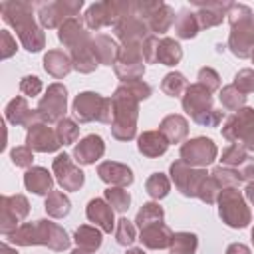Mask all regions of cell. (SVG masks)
<instances>
[{"label":"cell","mask_w":254,"mask_h":254,"mask_svg":"<svg viewBox=\"0 0 254 254\" xmlns=\"http://www.w3.org/2000/svg\"><path fill=\"white\" fill-rule=\"evenodd\" d=\"M34 8H38V4L22 0H8L0 4L2 20L14 28L20 44L30 54H36L46 46V34L34 20Z\"/></svg>","instance_id":"1"},{"label":"cell","mask_w":254,"mask_h":254,"mask_svg":"<svg viewBox=\"0 0 254 254\" xmlns=\"http://www.w3.org/2000/svg\"><path fill=\"white\" fill-rule=\"evenodd\" d=\"M8 242L16 246H48L54 252H64L69 248L71 238L58 222H52L48 218H40L34 222L20 224L14 232L6 236Z\"/></svg>","instance_id":"2"},{"label":"cell","mask_w":254,"mask_h":254,"mask_svg":"<svg viewBox=\"0 0 254 254\" xmlns=\"http://www.w3.org/2000/svg\"><path fill=\"white\" fill-rule=\"evenodd\" d=\"M139 99L127 89V85H117L111 95L113 121L111 137L117 141H131L137 137V119H139Z\"/></svg>","instance_id":"3"},{"label":"cell","mask_w":254,"mask_h":254,"mask_svg":"<svg viewBox=\"0 0 254 254\" xmlns=\"http://www.w3.org/2000/svg\"><path fill=\"white\" fill-rule=\"evenodd\" d=\"M230 34L226 48L240 60H246L254 52V12L246 4H232L226 14Z\"/></svg>","instance_id":"4"},{"label":"cell","mask_w":254,"mask_h":254,"mask_svg":"<svg viewBox=\"0 0 254 254\" xmlns=\"http://www.w3.org/2000/svg\"><path fill=\"white\" fill-rule=\"evenodd\" d=\"M183 111L202 127H218L224 119V111L214 109L212 93L200 83H190L181 97Z\"/></svg>","instance_id":"5"},{"label":"cell","mask_w":254,"mask_h":254,"mask_svg":"<svg viewBox=\"0 0 254 254\" xmlns=\"http://www.w3.org/2000/svg\"><path fill=\"white\" fill-rule=\"evenodd\" d=\"M135 14V0H103L91 4L83 14V24L87 30L99 32L101 28L115 26L121 18Z\"/></svg>","instance_id":"6"},{"label":"cell","mask_w":254,"mask_h":254,"mask_svg":"<svg viewBox=\"0 0 254 254\" xmlns=\"http://www.w3.org/2000/svg\"><path fill=\"white\" fill-rule=\"evenodd\" d=\"M71 113L79 123H109L113 121V105L111 97H105L95 91H81L75 95L71 103Z\"/></svg>","instance_id":"7"},{"label":"cell","mask_w":254,"mask_h":254,"mask_svg":"<svg viewBox=\"0 0 254 254\" xmlns=\"http://www.w3.org/2000/svg\"><path fill=\"white\" fill-rule=\"evenodd\" d=\"M218 216L230 228H246L252 222V212L238 189H222L218 198Z\"/></svg>","instance_id":"8"},{"label":"cell","mask_w":254,"mask_h":254,"mask_svg":"<svg viewBox=\"0 0 254 254\" xmlns=\"http://www.w3.org/2000/svg\"><path fill=\"white\" fill-rule=\"evenodd\" d=\"M222 137L232 145L254 151V107H242L228 115L222 123Z\"/></svg>","instance_id":"9"},{"label":"cell","mask_w":254,"mask_h":254,"mask_svg":"<svg viewBox=\"0 0 254 254\" xmlns=\"http://www.w3.org/2000/svg\"><path fill=\"white\" fill-rule=\"evenodd\" d=\"M169 175H171V181L175 183V189L187 198H198L208 177H210V173H206V169L189 167L181 159L171 163Z\"/></svg>","instance_id":"10"},{"label":"cell","mask_w":254,"mask_h":254,"mask_svg":"<svg viewBox=\"0 0 254 254\" xmlns=\"http://www.w3.org/2000/svg\"><path fill=\"white\" fill-rule=\"evenodd\" d=\"M135 14L145 20L151 34H165L175 24V10L161 0H135Z\"/></svg>","instance_id":"11"},{"label":"cell","mask_w":254,"mask_h":254,"mask_svg":"<svg viewBox=\"0 0 254 254\" xmlns=\"http://www.w3.org/2000/svg\"><path fill=\"white\" fill-rule=\"evenodd\" d=\"M83 8V0H56V2H38V22L42 28L54 30L60 28L65 20L77 18Z\"/></svg>","instance_id":"12"},{"label":"cell","mask_w":254,"mask_h":254,"mask_svg":"<svg viewBox=\"0 0 254 254\" xmlns=\"http://www.w3.org/2000/svg\"><path fill=\"white\" fill-rule=\"evenodd\" d=\"M36 111H38L40 119L50 123V125L64 119L65 111H67V89H65V85L60 83V81L50 83L46 93L40 97Z\"/></svg>","instance_id":"13"},{"label":"cell","mask_w":254,"mask_h":254,"mask_svg":"<svg viewBox=\"0 0 254 254\" xmlns=\"http://www.w3.org/2000/svg\"><path fill=\"white\" fill-rule=\"evenodd\" d=\"M216 157H218V147L208 137L189 139L179 149V159L185 161L189 167H196V169H204V167L212 165L216 161Z\"/></svg>","instance_id":"14"},{"label":"cell","mask_w":254,"mask_h":254,"mask_svg":"<svg viewBox=\"0 0 254 254\" xmlns=\"http://www.w3.org/2000/svg\"><path fill=\"white\" fill-rule=\"evenodd\" d=\"M30 214V202L24 194H2L0 198V232L8 236L14 232L20 222Z\"/></svg>","instance_id":"15"},{"label":"cell","mask_w":254,"mask_h":254,"mask_svg":"<svg viewBox=\"0 0 254 254\" xmlns=\"http://www.w3.org/2000/svg\"><path fill=\"white\" fill-rule=\"evenodd\" d=\"M52 171H54V175H56L58 185H60L64 190H67V192L79 190V189L83 187V183H85L83 171L73 163V159H71L67 153H60V155L54 159Z\"/></svg>","instance_id":"16"},{"label":"cell","mask_w":254,"mask_h":254,"mask_svg":"<svg viewBox=\"0 0 254 254\" xmlns=\"http://www.w3.org/2000/svg\"><path fill=\"white\" fill-rule=\"evenodd\" d=\"M26 145L36 153H56L62 147L56 127L46 121H38L26 129Z\"/></svg>","instance_id":"17"},{"label":"cell","mask_w":254,"mask_h":254,"mask_svg":"<svg viewBox=\"0 0 254 254\" xmlns=\"http://www.w3.org/2000/svg\"><path fill=\"white\" fill-rule=\"evenodd\" d=\"M232 4L234 2L230 0H190V6L196 8V18L200 28H206V30L222 24Z\"/></svg>","instance_id":"18"},{"label":"cell","mask_w":254,"mask_h":254,"mask_svg":"<svg viewBox=\"0 0 254 254\" xmlns=\"http://www.w3.org/2000/svg\"><path fill=\"white\" fill-rule=\"evenodd\" d=\"M113 34L115 38L123 44H143L151 34L149 26L145 24V20L137 14H131V16H125L121 18L115 26H113Z\"/></svg>","instance_id":"19"},{"label":"cell","mask_w":254,"mask_h":254,"mask_svg":"<svg viewBox=\"0 0 254 254\" xmlns=\"http://www.w3.org/2000/svg\"><path fill=\"white\" fill-rule=\"evenodd\" d=\"M97 177L107 183L109 187H129L135 181V175L131 171V167H127L125 163H117V161H103L97 165Z\"/></svg>","instance_id":"20"},{"label":"cell","mask_w":254,"mask_h":254,"mask_svg":"<svg viewBox=\"0 0 254 254\" xmlns=\"http://www.w3.org/2000/svg\"><path fill=\"white\" fill-rule=\"evenodd\" d=\"M93 36L89 34V30L85 28L83 20L77 16V18H69L65 20L60 28H58V40L64 44V48L67 50H73L85 42H89Z\"/></svg>","instance_id":"21"},{"label":"cell","mask_w":254,"mask_h":254,"mask_svg":"<svg viewBox=\"0 0 254 254\" xmlns=\"http://www.w3.org/2000/svg\"><path fill=\"white\" fill-rule=\"evenodd\" d=\"M4 113H6V119L12 125H20V127H26V129H30L34 123L42 121L40 115H38V111L36 109H30V105H28V101H26L24 95H16L14 99H10Z\"/></svg>","instance_id":"22"},{"label":"cell","mask_w":254,"mask_h":254,"mask_svg":"<svg viewBox=\"0 0 254 254\" xmlns=\"http://www.w3.org/2000/svg\"><path fill=\"white\" fill-rule=\"evenodd\" d=\"M105 153V143L99 135L91 133V135H85L75 147H73V161L77 165H93L95 161H99Z\"/></svg>","instance_id":"23"},{"label":"cell","mask_w":254,"mask_h":254,"mask_svg":"<svg viewBox=\"0 0 254 254\" xmlns=\"http://www.w3.org/2000/svg\"><path fill=\"white\" fill-rule=\"evenodd\" d=\"M113 208L105 198H91L85 206V216L89 222H93L97 228H101L103 232H111L115 230V218H113Z\"/></svg>","instance_id":"24"},{"label":"cell","mask_w":254,"mask_h":254,"mask_svg":"<svg viewBox=\"0 0 254 254\" xmlns=\"http://www.w3.org/2000/svg\"><path fill=\"white\" fill-rule=\"evenodd\" d=\"M24 187H26V190H30L38 196H48L54 190L52 189L54 187V177L44 167H30L24 173Z\"/></svg>","instance_id":"25"},{"label":"cell","mask_w":254,"mask_h":254,"mask_svg":"<svg viewBox=\"0 0 254 254\" xmlns=\"http://www.w3.org/2000/svg\"><path fill=\"white\" fill-rule=\"evenodd\" d=\"M173 234H175V232H173L165 222H157V224H151V226L143 228L141 234H139V240L143 242L145 248L163 250V248H169V246H171Z\"/></svg>","instance_id":"26"},{"label":"cell","mask_w":254,"mask_h":254,"mask_svg":"<svg viewBox=\"0 0 254 254\" xmlns=\"http://www.w3.org/2000/svg\"><path fill=\"white\" fill-rule=\"evenodd\" d=\"M169 141L165 139V135L157 129V131H143L139 137H137V149L141 155L149 157V159H157L161 155L167 153L169 149Z\"/></svg>","instance_id":"27"},{"label":"cell","mask_w":254,"mask_h":254,"mask_svg":"<svg viewBox=\"0 0 254 254\" xmlns=\"http://www.w3.org/2000/svg\"><path fill=\"white\" fill-rule=\"evenodd\" d=\"M44 69L46 73H50L52 77L56 79H64L71 69H73V64H71V58L67 52L64 50H48L44 54Z\"/></svg>","instance_id":"28"},{"label":"cell","mask_w":254,"mask_h":254,"mask_svg":"<svg viewBox=\"0 0 254 254\" xmlns=\"http://www.w3.org/2000/svg\"><path fill=\"white\" fill-rule=\"evenodd\" d=\"M159 131L165 135V139L169 143H183L189 135V121L179 115V113H169L161 119L159 123Z\"/></svg>","instance_id":"29"},{"label":"cell","mask_w":254,"mask_h":254,"mask_svg":"<svg viewBox=\"0 0 254 254\" xmlns=\"http://www.w3.org/2000/svg\"><path fill=\"white\" fill-rule=\"evenodd\" d=\"M69 58H71V64H73V69L79 71V73H93L99 65L97 58H95V52H93V38L73 50H69Z\"/></svg>","instance_id":"30"},{"label":"cell","mask_w":254,"mask_h":254,"mask_svg":"<svg viewBox=\"0 0 254 254\" xmlns=\"http://www.w3.org/2000/svg\"><path fill=\"white\" fill-rule=\"evenodd\" d=\"M119 48L121 46H117V42L107 34L93 36V52H95L99 65H115L119 58Z\"/></svg>","instance_id":"31"},{"label":"cell","mask_w":254,"mask_h":254,"mask_svg":"<svg viewBox=\"0 0 254 254\" xmlns=\"http://www.w3.org/2000/svg\"><path fill=\"white\" fill-rule=\"evenodd\" d=\"M198 30H200V24H198L196 12H192L189 8L179 10L177 20H175V34H177V38L179 40H192V38H196Z\"/></svg>","instance_id":"32"},{"label":"cell","mask_w":254,"mask_h":254,"mask_svg":"<svg viewBox=\"0 0 254 254\" xmlns=\"http://www.w3.org/2000/svg\"><path fill=\"white\" fill-rule=\"evenodd\" d=\"M181 60H183V48H181V44L177 40L165 36V38H161L157 42V64L173 67Z\"/></svg>","instance_id":"33"},{"label":"cell","mask_w":254,"mask_h":254,"mask_svg":"<svg viewBox=\"0 0 254 254\" xmlns=\"http://www.w3.org/2000/svg\"><path fill=\"white\" fill-rule=\"evenodd\" d=\"M101 232H103V230H101V228H97V226L81 224V226H77V230H75V234H73V240H75L77 248H83V250L95 252V250L101 246V242H103Z\"/></svg>","instance_id":"34"},{"label":"cell","mask_w":254,"mask_h":254,"mask_svg":"<svg viewBox=\"0 0 254 254\" xmlns=\"http://www.w3.org/2000/svg\"><path fill=\"white\" fill-rule=\"evenodd\" d=\"M44 208H46L48 216H52V218H65L71 212V200L62 190H52L46 196Z\"/></svg>","instance_id":"35"},{"label":"cell","mask_w":254,"mask_h":254,"mask_svg":"<svg viewBox=\"0 0 254 254\" xmlns=\"http://www.w3.org/2000/svg\"><path fill=\"white\" fill-rule=\"evenodd\" d=\"M113 71L117 75V79L121 83H131V81H137L145 75V62H123V60H117L115 65H113Z\"/></svg>","instance_id":"36"},{"label":"cell","mask_w":254,"mask_h":254,"mask_svg":"<svg viewBox=\"0 0 254 254\" xmlns=\"http://www.w3.org/2000/svg\"><path fill=\"white\" fill-rule=\"evenodd\" d=\"M163 218H165V210H163V206L159 204V202H145L141 208H139V212H137V216H135V226L139 228V230H143V228H147V226H151V224H157V222H163Z\"/></svg>","instance_id":"37"},{"label":"cell","mask_w":254,"mask_h":254,"mask_svg":"<svg viewBox=\"0 0 254 254\" xmlns=\"http://www.w3.org/2000/svg\"><path fill=\"white\" fill-rule=\"evenodd\" d=\"M198 248V236L194 232H175L169 254H196Z\"/></svg>","instance_id":"38"},{"label":"cell","mask_w":254,"mask_h":254,"mask_svg":"<svg viewBox=\"0 0 254 254\" xmlns=\"http://www.w3.org/2000/svg\"><path fill=\"white\" fill-rule=\"evenodd\" d=\"M171 190V179L165 173H153L147 177L145 181V192L153 198V200H161L169 194Z\"/></svg>","instance_id":"39"},{"label":"cell","mask_w":254,"mask_h":254,"mask_svg":"<svg viewBox=\"0 0 254 254\" xmlns=\"http://www.w3.org/2000/svg\"><path fill=\"white\" fill-rule=\"evenodd\" d=\"M187 87H189L187 77L181 71H169L161 81V91L169 97H183Z\"/></svg>","instance_id":"40"},{"label":"cell","mask_w":254,"mask_h":254,"mask_svg":"<svg viewBox=\"0 0 254 254\" xmlns=\"http://www.w3.org/2000/svg\"><path fill=\"white\" fill-rule=\"evenodd\" d=\"M218 99H220V105L226 109V111H238L242 107H246V95L240 93L232 83L224 85L218 93Z\"/></svg>","instance_id":"41"},{"label":"cell","mask_w":254,"mask_h":254,"mask_svg":"<svg viewBox=\"0 0 254 254\" xmlns=\"http://www.w3.org/2000/svg\"><path fill=\"white\" fill-rule=\"evenodd\" d=\"M210 177L214 179V183L218 185V189H238V185L242 183V179L238 177V171L236 169H230V167H224V165H218L210 171Z\"/></svg>","instance_id":"42"},{"label":"cell","mask_w":254,"mask_h":254,"mask_svg":"<svg viewBox=\"0 0 254 254\" xmlns=\"http://www.w3.org/2000/svg\"><path fill=\"white\" fill-rule=\"evenodd\" d=\"M103 196H105V200L111 204V208L115 212H121L123 214L131 206V194L123 187H107L105 192H103Z\"/></svg>","instance_id":"43"},{"label":"cell","mask_w":254,"mask_h":254,"mask_svg":"<svg viewBox=\"0 0 254 254\" xmlns=\"http://www.w3.org/2000/svg\"><path fill=\"white\" fill-rule=\"evenodd\" d=\"M137 240V226L129 218L121 216L115 222V242L119 246H131Z\"/></svg>","instance_id":"44"},{"label":"cell","mask_w":254,"mask_h":254,"mask_svg":"<svg viewBox=\"0 0 254 254\" xmlns=\"http://www.w3.org/2000/svg\"><path fill=\"white\" fill-rule=\"evenodd\" d=\"M56 133H58V139H60L62 145H71L79 137V125L73 119L64 117L56 123Z\"/></svg>","instance_id":"45"},{"label":"cell","mask_w":254,"mask_h":254,"mask_svg":"<svg viewBox=\"0 0 254 254\" xmlns=\"http://www.w3.org/2000/svg\"><path fill=\"white\" fill-rule=\"evenodd\" d=\"M248 151L240 145H228L224 151H222V157H220V163L224 167H230V169H238L246 159H248Z\"/></svg>","instance_id":"46"},{"label":"cell","mask_w":254,"mask_h":254,"mask_svg":"<svg viewBox=\"0 0 254 254\" xmlns=\"http://www.w3.org/2000/svg\"><path fill=\"white\" fill-rule=\"evenodd\" d=\"M232 85H234L240 93H244V95L254 93V69L244 67V69L236 71V75H234V79H232Z\"/></svg>","instance_id":"47"},{"label":"cell","mask_w":254,"mask_h":254,"mask_svg":"<svg viewBox=\"0 0 254 254\" xmlns=\"http://www.w3.org/2000/svg\"><path fill=\"white\" fill-rule=\"evenodd\" d=\"M196 79H198L196 83H200L202 87H206L210 93L216 91V89H220V75H218L216 69H212V67H208V65H204V67L198 69Z\"/></svg>","instance_id":"48"},{"label":"cell","mask_w":254,"mask_h":254,"mask_svg":"<svg viewBox=\"0 0 254 254\" xmlns=\"http://www.w3.org/2000/svg\"><path fill=\"white\" fill-rule=\"evenodd\" d=\"M10 159L16 167H22V169H30L32 163H34V151L28 147V145H20V147H14L10 151Z\"/></svg>","instance_id":"49"},{"label":"cell","mask_w":254,"mask_h":254,"mask_svg":"<svg viewBox=\"0 0 254 254\" xmlns=\"http://www.w3.org/2000/svg\"><path fill=\"white\" fill-rule=\"evenodd\" d=\"M42 79L38 77V75H24L22 79H20V91L26 95V97H36V95H40V91H42Z\"/></svg>","instance_id":"50"},{"label":"cell","mask_w":254,"mask_h":254,"mask_svg":"<svg viewBox=\"0 0 254 254\" xmlns=\"http://www.w3.org/2000/svg\"><path fill=\"white\" fill-rule=\"evenodd\" d=\"M123 85H127V89H129L139 101L149 99V97L153 95V87H151L147 81H143V79H137V81H131V83H123Z\"/></svg>","instance_id":"51"},{"label":"cell","mask_w":254,"mask_h":254,"mask_svg":"<svg viewBox=\"0 0 254 254\" xmlns=\"http://www.w3.org/2000/svg\"><path fill=\"white\" fill-rule=\"evenodd\" d=\"M0 40H2V46H0V58H2V60H8V58H12V56L16 54V50H18V46H16V40L12 38V34H10L8 30H2V34H0Z\"/></svg>","instance_id":"52"},{"label":"cell","mask_w":254,"mask_h":254,"mask_svg":"<svg viewBox=\"0 0 254 254\" xmlns=\"http://www.w3.org/2000/svg\"><path fill=\"white\" fill-rule=\"evenodd\" d=\"M157 42L159 38L153 34L143 42V56H145V64H157Z\"/></svg>","instance_id":"53"},{"label":"cell","mask_w":254,"mask_h":254,"mask_svg":"<svg viewBox=\"0 0 254 254\" xmlns=\"http://www.w3.org/2000/svg\"><path fill=\"white\" fill-rule=\"evenodd\" d=\"M236 171H238V177L242 179V183H252L254 181V157H248Z\"/></svg>","instance_id":"54"},{"label":"cell","mask_w":254,"mask_h":254,"mask_svg":"<svg viewBox=\"0 0 254 254\" xmlns=\"http://www.w3.org/2000/svg\"><path fill=\"white\" fill-rule=\"evenodd\" d=\"M226 254H250V248L242 242H232L226 246Z\"/></svg>","instance_id":"55"},{"label":"cell","mask_w":254,"mask_h":254,"mask_svg":"<svg viewBox=\"0 0 254 254\" xmlns=\"http://www.w3.org/2000/svg\"><path fill=\"white\" fill-rule=\"evenodd\" d=\"M244 196L250 200V204L254 206V181L252 183H246V189H244Z\"/></svg>","instance_id":"56"},{"label":"cell","mask_w":254,"mask_h":254,"mask_svg":"<svg viewBox=\"0 0 254 254\" xmlns=\"http://www.w3.org/2000/svg\"><path fill=\"white\" fill-rule=\"evenodd\" d=\"M0 254H20L16 248H12L8 242H4L2 246H0Z\"/></svg>","instance_id":"57"},{"label":"cell","mask_w":254,"mask_h":254,"mask_svg":"<svg viewBox=\"0 0 254 254\" xmlns=\"http://www.w3.org/2000/svg\"><path fill=\"white\" fill-rule=\"evenodd\" d=\"M125 254H145V252H143V248H129Z\"/></svg>","instance_id":"58"},{"label":"cell","mask_w":254,"mask_h":254,"mask_svg":"<svg viewBox=\"0 0 254 254\" xmlns=\"http://www.w3.org/2000/svg\"><path fill=\"white\" fill-rule=\"evenodd\" d=\"M71 254H93V252H89V250H83V248H75V250H71Z\"/></svg>","instance_id":"59"},{"label":"cell","mask_w":254,"mask_h":254,"mask_svg":"<svg viewBox=\"0 0 254 254\" xmlns=\"http://www.w3.org/2000/svg\"><path fill=\"white\" fill-rule=\"evenodd\" d=\"M250 238H252V244H254V226H252V230H250Z\"/></svg>","instance_id":"60"},{"label":"cell","mask_w":254,"mask_h":254,"mask_svg":"<svg viewBox=\"0 0 254 254\" xmlns=\"http://www.w3.org/2000/svg\"><path fill=\"white\" fill-rule=\"evenodd\" d=\"M250 60H252V64H254V52H252V56H250Z\"/></svg>","instance_id":"61"}]
</instances>
